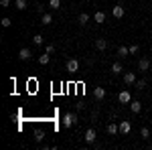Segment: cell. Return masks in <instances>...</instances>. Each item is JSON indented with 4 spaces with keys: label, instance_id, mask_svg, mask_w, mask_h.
Instances as JSON below:
<instances>
[{
    "label": "cell",
    "instance_id": "6da1fadb",
    "mask_svg": "<svg viewBox=\"0 0 152 150\" xmlns=\"http://www.w3.org/2000/svg\"><path fill=\"white\" fill-rule=\"evenodd\" d=\"M77 124V116L75 114H65L63 116V128H71Z\"/></svg>",
    "mask_w": 152,
    "mask_h": 150
},
{
    "label": "cell",
    "instance_id": "7a4b0ae2",
    "mask_svg": "<svg viewBox=\"0 0 152 150\" xmlns=\"http://www.w3.org/2000/svg\"><path fill=\"white\" fill-rule=\"evenodd\" d=\"M118 100H120V104H130L132 102V93L126 89V91H120L118 93Z\"/></svg>",
    "mask_w": 152,
    "mask_h": 150
},
{
    "label": "cell",
    "instance_id": "3957f363",
    "mask_svg": "<svg viewBox=\"0 0 152 150\" xmlns=\"http://www.w3.org/2000/svg\"><path fill=\"white\" fill-rule=\"evenodd\" d=\"M31 57H33V53H31V49H26V47H23V49L18 51V59H20V61H28Z\"/></svg>",
    "mask_w": 152,
    "mask_h": 150
},
{
    "label": "cell",
    "instance_id": "277c9868",
    "mask_svg": "<svg viewBox=\"0 0 152 150\" xmlns=\"http://www.w3.org/2000/svg\"><path fill=\"white\" fill-rule=\"evenodd\" d=\"M77 69H79V61H77V59H69V61H67V71H69V73H75Z\"/></svg>",
    "mask_w": 152,
    "mask_h": 150
},
{
    "label": "cell",
    "instance_id": "5b68a950",
    "mask_svg": "<svg viewBox=\"0 0 152 150\" xmlns=\"http://www.w3.org/2000/svg\"><path fill=\"white\" fill-rule=\"evenodd\" d=\"M130 130H132V124H130L128 120H124V122H120V134H130Z\"/></svg>",
    "mask_w": 152,
    "mask_h": 150
},
{
    "label": "cell",
    "instance_id": "8992f818",
    "mask_svg": "<svg viewBox=\"0 0 152 150\" xmlns=\"http://www.w3.org/2000/svg\"><path fill=\"white\" fill-rule=\"evenodd\" d=\"M95 136H97V134H95V130H94V128H89V130L85 132V136H83V138H85L87 144H91V142H95Z\"/></svg>",
    "mask_w": 152,
    "mask_h": 150
},
{
    "label": "cell",
    "instance_id": "52a82bcc",
    "mask_svg": "<svg viewBox=\"0 0 152 150\" xmlns=\"http://www.w3.org/2000/svg\"><path fill=\"white\" fill-rule=\"evenodd\" d=\"M94 97L97 100V102H102L105 97V89L104 87H94Z\"/></svg>",
    "mask_w": 152,
    "mask_h": 150
},
{
    "label": "cell",
    "instance_id": "ba28073f",
    "mask_svg": "<svg viewBox=\"0 0 152 150\" xmlns=\"http://www.w3.org/2000/svg\"><path fill=\"white\" fill-rule=\"evenodd\" d=\"M138 69H140V71H148V69H150V61H148L146 57H142L140 61H138Z\"/></svg>",
    "mask_w": 152,
    "mask_h": 150
},
{
    "label": "cell",
    "instance_id": "9c48e42d",
    "mask_svg": "<svg viewBox=\"0 0 152 150\" xmlns=\"http://www.w3.org/2000/svg\"><path fill=\"white\" fill-rule=\"evenodd\" d=\"M124 83H126V85H134V83H136V75H134L132 71H128V73L124 75Z\"/></svg>",
    "mask_w": 152,
    "mask_h": 150
},
{
    "label": "cell",
    "instance_id": "30bf717a",
    "mask_svg": "<svg viewBox=\"0 0 152 150\" xmlns=\"http://www.w3.org/2000/svg\"><path fill=\"white\" fill-rule=\"evenodd\" d=\"M124 6H122V4H116V6H114V10H112V14H114V16H116V18H122V16H124Z\"/></svg>",
    "mask_w": 152,
    "mask_h": 150
},
{
    "label": "cell",
    "instance_id": "8fae6325",
    "mask_svg": "<svg viewBox=\"0 0 152 150\" xmlns=\"http://www.w3.org/2000/svg\"><path fill=\"white\" fill-rule=\"evenodd\" d=\"M130 110H132L134 114H140V112H142V104H140V102H136V100H132V102H130Z\"/></svg>",
    "mask_w": 152,
    "mask_h": 150
},
{
    "label": "cell",
    "instance_id": "7c38bea8",
    "mask_svg": "<svg viewBox=\"0 0 152 150\" xmlns=\"http://www.w3.org/2000/svg\"><path fill=\"white\" fill-rule=\"evenodd\" d=\"M107 134H112V136H116V134H120V126L118 124H107Z\"/></svg>",
    "mask_w": 152,
    "mask_h": 150
},
{
    "label": "cell",
    "instance_id": "4fadbf2b",
    "mask_svg": "<svg viewBox=\"0 0 152 150\" xmlns=\"http://www.w3.org/2000/svg\"><path fill=\"white\" fill-rule=\"evenodd\" d=\"M95 49H97V51H105V49H107V41H105V39H97V41H95Z\"/></svg>",
    "mask_w": 152,
    "mask_h": 150
},
{
    "label": "cell",
    "instance_id": "5bb4252c",
    "mask_svg": "<svg viewBox=\"0 0 152 150\" xmlns=\"http://www.w3.org/2000/svg\"><path fill=\"white\" fill-rule=\"evenodd\" d=\"M94 20H95V23H97V24H102V23H104V20H105V12L97 10V12H95V14H94Z\"/></svg>",
    "mask_w": 152,
    "mask_h": 150
},
{
    "label": "cell",
    "instance_id": "9a60e30c",
    "mask_svg": "<svg viewBox=\"0 0 152 150\" xmlns=\"http://www.w3.org/2000/svg\"><path fill=\"white\" fill-rule=\"evenodd\" d=\"M26 6H28L26 0H14V8L16 10H26Z\"/></svg>",
    "mask_w": 152,
    "mask_h": 150
},
{
    "label": "cell",
    "instance_id": "2e32d148",
    "mask_svg": "<svg viewBox=\"0 0 152 150\" xmlns=\"http://www.w3.org/2000/svg\"><path fill=\"white\" fill-rule=\"evenodd\" d=\"M77 23L81 24V26H83V24H87V23H89V14H87V12H81L79 18H77Z\"/></svg>",
    "mask_w": 152,
    "mask_h": 150
},
{
    "label": "cell",
    "instance_id": "e0dca14e",
    "mask_svg": "<svg viewBox=\"0 0 152 150\" xmlns=\"http://www.w3.org/2000/svg\"><path fill=\"white\" fill-rule=\"evenodd\" d=\"M112 73H114V75H120V73H122V71H124V67H122V63H114V65H112Z\"/></svg>",
    "mask_w": 152,
    "mask_h": 150
},
{
    "label": "cell",
    "instance_id": "ac0fdd59",
    "mask_svg": "<svg viewBox=\"0 0 152 150\" xmlns=\"http://www.w3.org/2000/svg\"><path fill=\"white\" fill-rule=\"evenodd\" d=\"M118 55H120V57H126V55H130V47L120 45V47H118Z\"/></svg>",
    "mask_w": 152,
    "mask_h": 150
},
{
    "label": "cell",
    "instance_id": "d6986e66",
    "mask_svg": "<svg viewBox=\"0 0 152 150\" xmlns=\"http://www.w3.org/2000/svg\"><path fill=\"white\" fill-rule=\"evenodd\" d=\"M41 23H43V24H51V23H53V14L45 12V14L41 16Z\"/></svg>",
    "mask_w": 152,
    "mask_h": 150
},
{
    "label": "cell",
    "instance_id": "ffe728a7",
    "mask_svg": "<svg viewBox=\"0 0 152 150\" xmlns=\"http://www.w3.org/2000/svg\"><path fill=\"white\" fill-rule=\"evenodd\" d=\"M33 43H35L37 47H41L43 43H45V39H43V35H35V37H33Z\"/></svg>",
    "mask_w": 152,
    "mask_h": 150
},
{
    "label": "cell",
    "instance_id": "44dd1931",
    "mask_svg": "<svg viewBox=\"0 0 152 150\" xmlns=\"http://www.w3.org/2000/svg\"><path fill=\"white\" fill-rule=\"evenodd\" d=\"M49 6H51L53 10H59V8H61V0H49Z\"/></svg>",
    "mask_w": 152,
    "mask_h": 150
},
{
    "label": "cell",
    "instance_id": "7402d4cb",
    "mask_svg": "<svg viewBox=\"0 0 152 150\" xmlns=\"http://www.w3.org/2000/svg\"><path fill=\"white\" fill-rule=\"evenodd\" d=\"M49 61H51V57H49V53H45V55H41V57H39V63H41V65H47Z\"/></svg>",
    "mask_w": 152,
    "mask_h": 150
},
{
    "label": "cell",
    "instance_id": "603a6c76",
    "mask_svg": "<svg viewBox=\"0 0 152 150\" xmlns=\"http://www.w3.org/2000/svg\"><path fill=\"white\" fill-rule=\"evenodd\" d=\"M43 138H45V132H43V130H37L35 132V140L37 142H43Z\"/></svg>",
    "mask_w": 152,
    "mask_h": 150
},
{
    "label": "cell",
    "instance_id": "cb8c5ba5",
    "mask_svg": "<svg viewBox=\"0 0 152 150\" xmlns=\"http://www.w3.org/2000/svg\"><path fill=\"white\" fill-rule=\"evenodd\" d=\"M0 24H2L4 29H8V26H10V24H12V20H10V18H8V16H4V18L0 20Z\"/></svg>",
    "mask_w": 152,
    "mask_h": 150
},
{
    "label": "cell",
    "instance_id": "d4e9b609",
    "mask_svg": "<svg viewBox=\"0 0 152 150\" xmlns=\"http://www.w3.org/2000/svg\"><path fill=\"white\" fill-rule=\"evenodd\" d=\"M134 85H136V89H144V87H146V81H144V79H136Z\"/></svg>",
    "mask_w": 152,
    "mask_h": 150
},
{
    "label": "cell",
    "instance_id": "484cf974",
    "mask_svg": "<svg viewBox=\"0 0 152 150\" xmlns=\"http://www.w3.org/2000/svg\"><path fill=\"white\" fill-rule=\"evenodd\" d=\"M140 136H142L144 140L150 138V130H148V128H142V130H140Z\"/></svg>",
    "mask_w": 152,
    "mask_h": 150
},
{
    "label": "cell",
    "instance_id": "4316f807",
    "mask_svg": "<svg viewBox=\"0 0 152 150\" xmlns=\"http://www.w3.org/2000/svg\"><path fill=\"white\" fill-rule=\"evenodd\" d=\"M136 53H140V47H138V45H132V47H130V55H136Z\"/></svg>",
    "mask_w": 152,
    "mask_h": 150
},
{
    "label": "cell",
    "instance_id": "83f0119b",
    "mask_svg": "<svg viewBox=\"0 0 152 150\" xmlns=\"http://www.w3.org/2000/svg\"><path fill=\"white\" fill-rule=\"evenodd\" d=\"M0 6H4V8H8V6H10V0H0Z\"/></svg>",
    "mask_w": 152,
    "mask_h": 150
},
{
    "label": "cell",
    "instance_id": "f1b7e54d",
    "mask_svg": "<svg viewBox=\"0 0 152 150\" xmlns=\"http://www.w3.org/2000/svg\"><path fill=\"white\" fill-rule=\"evenodd\" d=\"M45 51H47L49 55H51V53H53V51H55V45H47V49H45Z\"/></svg>",
    "mask_w": 152,
    "mask_h": 150
}]
</instances>
